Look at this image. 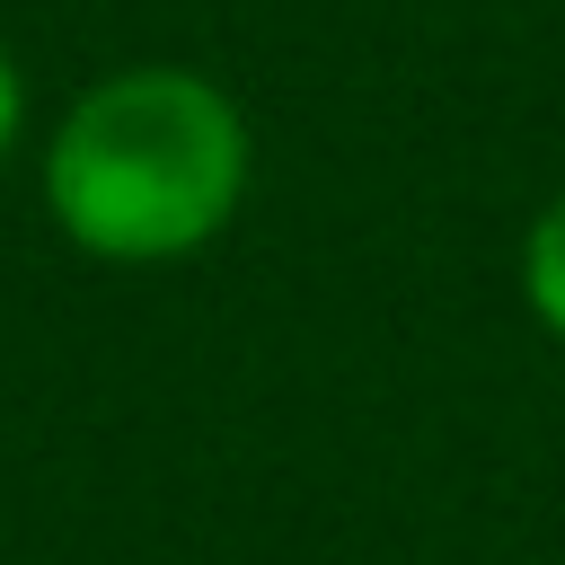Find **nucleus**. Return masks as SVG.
<instances>
[{
	"instance_id": "nucleus-2",
	"label": "nucleus",
	"mask_w": 565,
	"mask_h": 565,
	"mask_svg": "<svg viewBox=\"0 0 565 565\" xmlns=\"http://www.w3.org/2000/svg\"><path fill=\"white\" fill-rule=\"evenodd\" d=\"M521 309H530L539 335L565 344V185H556V194L530 212V230H521Z\"/></svg>"
},
{
	"instance_id": "nucleus-3",
	"label": "nucleus",
	"mask_w": 565,
	"mask_h": 565,
	"mask_svg": "<svg viewBox=\"0 0 565 565\" xmlns=\"http://www.w3.org/2000/svg\"><path fill=\"white\" fill-rule=\"evenodd\" d=\"M18 124H26V79H18V62H9V44H0V159H9V141H18Z\"/></svg>"
},
{
	"instance_id": "nucleus-1",
	"label": "nucleus",
	"mask_w": 565,
	"mask_h": 565,
	"mask_svg": "<svg viewBox=\"0 0 565 565\" xmlns=\"http://www.w3.org/2000/svg\"><path fill=\"white\" fill-rule=\"evenodd\" d=\"M256 177L247 115L221 79L185 62H124L88 79L44 141V221L97 265H185L203 256Z\"/></svg>"
}]
</instances>
